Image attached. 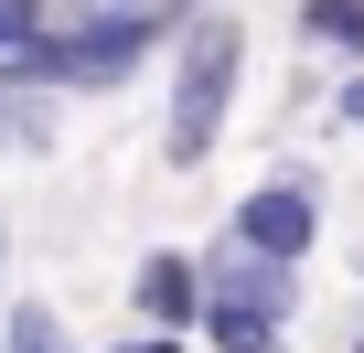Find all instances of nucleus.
I'll return each mask as SVG.
<instances>
[{"label":"nucleus","instance_id":"nucleus-11","mask_svg":"<svg viewBox=\"0 0 364 353\" xmlns=\"http://www.w3.org/2000/svg\"><path fill=\"white\" fill-rule=\"evenodd\" d=\"M0 278H11V225H0Z\"/></svg>","mask_w":364,"mask_h":353},{"label":"nucleus","instance_id":"nucleus-2","mask_svg":"<svg viewBox=\"0 0 364 353\" xmlns=\"http://www.w3.org/2000/svg\"><path fill=\"white\" fill-rule=\"evenodd\" d=\"M236 86H247V22L236 11H182L171 33V107H161V161L171 171H204L225 118H236Z\"/></svg>","mask_w":364,"mask_h":353},{"label":"nucleus","instance_id":"nucleus-9","mask_svg":"<svg viewBox=\"0 0 364 353\" xmlns=\"http://www.w3.org/2000/svg\"><path fill=\"white\" fill-rule=\"evenodd\" d=\"M193 332H161V321H139V332H118V342H97V353H182Z\"/></svg>","mask_w":364,"mask_h":353},{"label":"nucleus","instance_id":"nucleus-10","mask_svg":"<svg viewBox=\"0 0 364 353\" xmlns=\"http://www.w3.org/2000/svg\"><path fill=\"white\" fill-rule=\"evenodd\" d=\"M332 129H364V65H343V86H332Z\"/></svg>","mask_w":364,"mask_h":353},{"label":"nucleus","instance_id":"nucleus-7","mask_svg":"<svg viewBox=\"0 0 364 353\" xmlns=\"http://www.w3.org/2000/svg\"><path fill=\"white\" fill-rule=\"evenodd\" d=\"M300 33L343 65H364V0H300Z\"/></svg>","mask_w":364,"mask_h":353},{"label":"nucleus","instance_id":"nucleus-6","mask_svg":"<svg viewBox=\"0 0 364 353\" xmlns=\"http://www.w3.org/2000/svg\"><path fill=\"white\" fill-rule=\"evenodd\" d=\"M0 353H86L54 300H0Z\"/></svg>","mask_w":364,"mask_h":353},{"label":"nucleus","instance_id":"nucleus-4","mask_svg":"<svg viewBox=\"0 0 364 353\" xmlns=\"http://www.w3.org/2000/svg\"><path fill=\"white\" fill-rule=\"evenodd\" d=\"M225 236H236V246H257V257L311 268V246H321V183H311V171H268L257 193H236Z\"/></svg>","mask_w":364,"mask_h":353},{"label":"nucleus","instance_id":"nucleus-3","mask_svg":"<svg viewBox=\"0 0 364 353\" xmlns=\"http://www.w3.org/2000/svg\"><path fill=\"white\" fill-rule=\"evenodd\" d=\"M289 321H300V268L289 257H257V246H204V310H193V332L215 342V353H268V342H289Z\"/></svg>","mask_w":364,"mask_h":353},{"label":"nucleus","instance_id":"nucleus-8","mask_svg":"<svg viewBox=\"0 0 364 353\" xmlns=\"http://www.w3.org/2000/svg\"><path fill=\"white\" fill-rule=\"evenodd\" d=\"M33 33H43V0H0V75L33 54Z\"/></svg>","mask_w":364,"mask_h":353},{"label":"nucleus","instance_id":"nucleus-13","mask_svg":"<svg viewBox=\"0 0 364 353\" xmlns=\"http://www.w3.org/2000/svg\"><path fill=\"white\" fill-rule=\"evenodd\" d=\"M353 353H364V332H353Z\"/></svg>","mask_w":364,"mask_h":353},{"label":"nucleus","instance_id":"nucleus-5","mask_svg":"<svg viewBox=\"0 0 364 353\" xmlns=\"http://www.w3.org/2000/svg\"><path fill=\"white\" fill-rule=\"evenodd\" d=\"M129 310L161 321V332H193V310H204V246H150L129 268Z\"/></svg>","mask_w":364,"mask_h":353},{"label":"nucleus","instance_id":"nucleus-12","mask_svg":"<svg viewBox=\"0 0 364 353\" xmlns=\"http://www.w3.org/2000/svg\"><path fill=\"white\" fill-rule=\"evenodd\" d=\"M268 353H289V342H268Z\"/></svg>","mask_w":364,"mask_h":353},{"label":"nucleus","instance_id":"nucleus-1","mask_svg":"<svg viewBox=\"0 0 364 353\" xmlns=\"http://www.w3.org/2000/svg\"><path fill=\"white\" fill-rule=\"evenodd\" d=\"M182 11H193V0H97L86 22H43L33 33V54L0 75V86H43V97H107V86H129L171 33H182Z\"/></svg>","mask_w":364,"mask_h":353}]
</instances>
